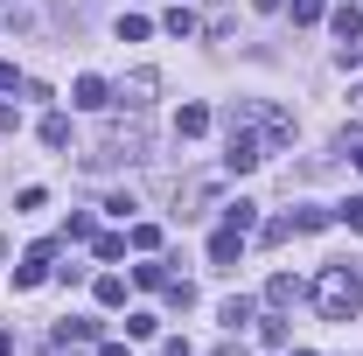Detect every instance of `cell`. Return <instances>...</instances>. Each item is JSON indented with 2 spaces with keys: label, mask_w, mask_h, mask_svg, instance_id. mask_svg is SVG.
I'll use <instances>...</instances> for the list:
<instances>
[{
  "label": "cell",
  "mask_w": 363,
  "mask_h": 356,
  "mask_svg": "<svg viewBox=\"0 0 363 356\" xmlns=\"http://www.w3.org/2000/svg\"><path fill=\"white\" fill-rule=\"evenodd\" d=\"M315 301H321L328 321H350V314L363 308V279L350 266H328V272H321V287H315Z\"/></svg>",
  "instance_id": "cell-1"
},
{
  "label": "cell",
  "mask_w": 363,
  "mask_h": 356,
  "mask_svg": "<svg viewBox=\"0 0 363 356\" xmlns=\"http://www.w3.org/2000/svg\"><path fill=\"white\" fill-rule=\"evenodd\" d=\"M259 161H266V147H259V140H252V133H230V154H224L230 175H245V168H259Z\"/></svg>",
  "instance_id": "cell-2"
},
{
  "label": "cell",
  "mask_w": 363,
  "mask_h": 356,
  "mask_svg": "<svg viewBox=\"0 0 363 356\" xmlns=\"http://www.w3.org/2000/svg\"><path fill=\"white\" fill-rule=\"evenodd\" d=\"M175 133L182 140H203V133H210V112H203V105H182V112H175Z\"/></svg>",
  "instance_id": "cell-3"
},
{
  "label": "cell",
  "mask_w": 363,
  "mask_h": 356,
  "mask_svg": "<svg viewBox=\"0 0 363 356\" xmlns=\"http://www.w3.org/2000/svg\"><path fill=\"white\" fill-rule=\"evenodd\" d=\"M238 245H245V230H217V238H210V259H217V266H238Z\"/></svg>",
  "instance_id": "cell-4"
},
{
  "label": "cell",
  "mask_w": 363,
  "mask_h": 356,
  "mask_svg": "<svg viewBox=\"0 0 363 356\" xmlns=\"http://www.w3.org/2000/svg\"><path fill=\"white\" fill-rule=\"evenodd\" d=\"M70 105H84V112H98V105H112V98H105V77H77V91H70Z\"/></svg>",
  "instance_id": "cell-5"
},
{
  "label": "cell",
  "mask_w": 363,
  "mask_h": 356,
  "mask_svg": "<svg viewBox=\"0 0 363 356\" xmlns=\"http://www.w3.org/2000/svg\"><path fill=\"white\" fill-rule=\"evenodd\" d=\"M335 35L357 43V35H363V7H335Z\"/></svg>",
  "instance_id": "cell-6"
},
{
  "label": "cell",
  "mask_w": 363,
  "mask_h": 356,
  "mask_svg": "<svg viewBox=\"0 0 363 356\" xmlns=\"http://www.w3.org/2000/svg\"><path fill=\"white\" fill-rule=\"evenodd\" d=\"M56 335H63V343H91V335H98V321H84V314H70V321H63Z\"/></svg>",
  "instance_id": "cell-7"
},
{
  "label": "cell",
  "mask_w": 363,
  "mask_h": 356,
  "mask_svg": "<svg viewBox=\"0 0 363 356\" xmlns=\"http://www.w3.org/2000/svg\"><path fill=\"white\" fill-rule=\"evenodd\" d=\"M43 147H70V119L49 112V119H43Z\"/></svg>",
  "instance_id": "cell-8"
},
{
  "label": "cell",
  "mask_w": 363,
  "mask_h": 356,
  "mask_svg": "<svg viewBox=\"0 0 363 356\" xmlns=\"http://www.w3.org/2000/svg\"><path fill=\"white\" fill-rule=\"evenodd\" d=\"M147 91H154V70H140L133 84H119V98H126V105H147Z\"/></svg>",
  "instance_id": "cell-9"
},
{
  "label": "cell",
  "mask_w": 363,
  "mask_h": 356,
  "mask_svg": "<svg viewBox=\"0 0 363 356\" xmlns=\"http://www.w3.org/2000/svg\"><path fill=\"white\" fill-rule=\"evenodd\" d=\"M98 301H105V308H119V301H126V279H112V272H105V279H98Z\"/></svg>",
  "instance_id": "cell-10"
},
{
  "label": "cell",
  "mask_w": 363,
  "mask_h": 356,
  "mask_svg": "<svg viewBox=\"0 0 363 356\" xmlns=\"http://www.w3.org/2000/svg\"><path fill=\"white\" fill-rule=\"evenodd\" d=\"M252 321V301H224V328H245Z\"/></svg>",
  "instance_id": "cell-11"
},
{
  "label": "cell",
  "mask_w": 363,
  "mask_h": 356,
  "mask_svg": "<svg viewBox=\"0 0 363 356\" xmlns=\"http://www.w3.org/2000/svg\"><path fill=\"white\" fill-rule=\"evenodd\" d=\"M294 21H321V0H294Z\"/></svg>",
  "instance_id": "cell-12"
},
{
  "label": "cell",
  "mask_w": 363,
  "mask_h": 356,
  "mask_svg": "<svg viewBox=\"0 0 363 356\" xmlns=\"http://www.w3.org/2000/svg\"><path fill=\"white\" fill-rule=\"evenodd\" d=\"M342 223H350V230H363V203H342Z\"/></svg>",
  "instance_id": "cell-13"
},
{
  "label": "cell",
  "mask_w": 363,
  "mask_h": 356,
  "mask_svg": "<svg viewBox=\"0 0 363 356\" xmlns=\"http://www.w3.org/2000/svg\"><path fill=\"white\" fill-rule=\"evenodd\" d=\"M0 133H14V105H0Z\"/></svg>",
  "instance_id": "cell-14"
},
{
  "label": "cell",
  "mask_w": 363,
  "mask_h": 356,
  "mask_svg": "<svg viewBox=\"0 0 363 356\" xmlns=\"http://www.w3.org/2000/svg\"><path fill=\"white\" fill-rule=\"evenodd\" d=\"M0 356H14V328H0Z\"/></svg>",
  "instance_id": "cell-15"
},
{
  "label": "cell",
  "mask_w": 363,
  "mask_h": 356,
  "mask_svg": "<svg viewBox=\"0 0 363 356\" xmlns=\"http://www.w3.org/2000/svg\"><path fill=\"white\" fill-rule=\"evenodd\" d=\"M98 356H126V343H105V350H98Z\"/></svg>",
  "instance_id": "cell-16"
}]
</instances>
